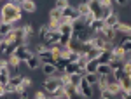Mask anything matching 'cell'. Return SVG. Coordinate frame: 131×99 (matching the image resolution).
<instances>
[{
    "instance_id": "6",
    "label": "cell",
    "mask_w": 131,
    "mask_h": 99,
    "mask_svg": "<svg viewBox=\"0 0 131 99\" xmlns=\"http://www.w3.org/2000/svg\"><path fill=\"white\" fill-rule=\"evenodd\" d=\"M119 23H121V21H119L117 12H110L108 16H105V18H103V24H105V28H112V30H114Z\"/></svg>"
},
{
    "instance_id": "17",
    "label": "cell",
    "mask_w": 131,
    "mask_h": 99,
    "mask_svg": "<svg viewBox=\"0 0 131 99\" xmlns=\"http://www.w3.org/2000/svg\"><path fill=\"white\" fill-rule=\"evenodd\" d=\"M82 77L81 73H75V75H68V85H72V87H79L82 82Z\"/></svg>"
},
{
    "instance_id": "13",
    "label": "cell",
    "mask_w": 131,
    "mask_h": 99,
    "mask_svg": "<svg viewBox=\"0 0 131 99\" xmlns=\"http://www.w3.org/2000/svg\"><path fill=\"white\" fill-rule=\"evenodd\" d=\"M114 31H115V33H122V37H126V35L131 33V24H128V23H119V24L114 28Z\"/></svg>"
},
{
    "instance_id": "1",
    "label": "cell",
    "mask_w": 131,
    "mask_h": 99,
    "mask_svg": "<svg viewBox=\"0 0 131 99\" xmlns=\"http://www.w3.org/2000/svg\"><path fill=\"white\" fill-rule=\"evenodd\" d=\"M23 16V10L19 7V2H7L2 5L0 9V23H5V24H12V23H18Z\"/></svg>"
},
{
    "instance_id": "12",
    "label": "cell",
    "mask_w": 131,
    "mask_h": 99,
    "mask_svg": "<svg viewBox=\"0 0 131 99\" xmlns=\"http://www.w3.org/2000/svg\"><path fill=\"white\" fill-rule=\"evenodd\" d=\"M98 64H108L112 61V50H101V54L96 58Z\"/></svg>"
},
{
    "instance_id": "9",
    "label": "cell",
    "mask_w": 131,
    "mask_h": 99,
    "mask_svg": "<svg viewBox=\"0 0 131 99\" xmlns=\"http://www.w3.org/2000/svg\"><path fill=\"white\" fill-rule=\"evenodd\" d=\"M63 89H65V96H67L68 99H86L81 92H79V89H77V87L67 85V87H63Z\"/></svg>"
},
{
    "instance_id": "15",
    "label": "cell",
    "mask_w": 131,
    "mask_h": 99,
    "mask_svg": "<svg viewBox=\"0 0 131 99\" xmlns=\"http://www.w3.org/2000/svg\"><path fill=\"white\" fill-rule=\"evenodd\" d=\"M26 66H28V69H39L42 66V61H40V58L39 56H33V58H30V59L25 63Z\"/></svg>"
},
{
    "instance_id": "40",
    "label": "cell",
    "mask_w": 131,
    "mask_h": 99,
    "mask_svg": "<svg viewBox=\"0 0 131 99\" xmlns=\"http://www.w3.org/2000/svg\"><path fill=\"white\" fill-rule=\"evenodd\" d=\"M115 4H117V5H121V7H122V5H126V2H124V0H117Z\"/></svg>"
},
{
    "instance_id": "18",
    "label": "cell",
    "mask_w": 131,
    "mask_h": 99,
    "mask_svg": "<svg viewBox=\"0 0 131 99\" xmlns=\"http://www.w3.org/2000/svg\"><path fill=\"white\" fill-rule=\"evenodd\" d=\"M9 80H10V71L9 68H4V69H0V85H7L9 83Z\"/></svg>"
},
{
    "instance_id": "8",
    "label": "cell",
    "mask_w": 131,
    "mask_h": 99,
    "mask_svg": "<svg viewBox=\"0 0 131 99\" xmlns=\"http://www.w3.org/2000/svg\"><path fill=\"white\" fill-rule=\"evenodd\" d=\"M77 89H79V92H81V94H82V96H84L86 99L93 97V94H94V92H93V89H94V87H93V85H89V83H88V82H86L84 78H82L81 85H79Z\"/></svg>"
},
{
    "instance_id": "25",
    "label": "cell",
    "mask_w": 131,
    "mask_h": 99,
    "mask_svg": "<svg viewBox=\"0 0 131 99\" xmlns=\"http://www.w3.org/2000/svg\"><path fill=\"white\" fill-rule=\"evenodd\" d=\"M77 10H79L81 18H86V16L89 14V7H88V2H81V4L77 5Z\"/></svg>"
},
{
    "instance_id": "34",
    "label": "cell",
    "mask_w": 131,
    "mask_h": 99,
    "mask_svg": "<svg viewBox=\"0 0 131 99\" xmlns=\"http://www.w3.org/2000/svg\"><path fill=\"white\" fill-rule=\"evenodd\" d=\"M121 49L124 50V52H128V54H131V42H128V40H122L121 44Z\"/></svg>"
},
{
    "instance_id": "5",
    "label": "cell",
    "mask_w": 131,
    "mask_h": 99,
    "mask_svg": "<svg viewBox=\"0 0 131 99\" xmlns=\"http://www.w3.org/2000/svg\"><path fill=\"white\" fill-rule=\"evenodd\" d=\"M88 7H89V12L96 18V19H103V7H101V2H98V0H89V2H88Z\"/></svg>"
},
{
    "instance_id": "43",
    "label": "cell",
    "mask_w": 131,
    "mask_h": 99,
    "mask_svg": "<svg viewBox=\"0 0 131 99\" xmlns=\"http://www.w3.org/2000/svg\"><path fill=\"white\" fill-rule=\"evenodd\" d=\"M60 99H68V97H67V96H63V97H60Z\"/></svg>"
},
{
    "instance_id": "3",
    "label": "cell",
    "mask_w": 131,
    "mask_h": 99,
    "mask_svg": "<svg viewBox=\"0 0 131 99\" xmlns=\"http://www.w3.org/2000/svg\"><path fill=\"white\" fill-rule=\"evenodd\" d=\"M79 18H81V14H79V10H77L75 5H68L67 9L61 10V23H73Z\"/></svg>"
},
{
    "instance_id": "24",
    "label": "cell",
    "mask_w": 131,
    "mask_h": 99,
    "mask_svg": "<svg viewBox=\"0 0 131 99\" xmlns=\"http://www.w3.org/2000/svg\"><path fill=\"white\" fill-rule=\"evenodd\" d=\"M98 78H100V77H98L96 73H88V75H84V80H86L89 85H93V87L98 83Z\"/></svg>"
},
{
    "instance_id": "42",
    "label": "cell",
    "mask_w": 131,
    "mask_h": 99,
    "mask_svg": "<svg viewBox=\"0 0 131 99\" xmlns=\"http://www.w3.org/2000/svg\"><path fill=\"white\" fill-rule=\"evenodd\" d=\"M21 99H28V96L26 94H21Z\"/></svg>"
},
{
    "instance_id": "41",
    "label": "cell",
    "mask_w": 131,
    "mask_h": 99,
    "mask_svg": "<svg viewBox=\"0 0 131 99\" xmlns=\"http://www.w3.org/2000/svg\"><path fill=\"white\" fill-rule=\"evenodd\" d=\"M124 40H128V42H131V33H129V35H126V37H124Z\"/></svg>"
},
{
    "instance_id": "44",
    "label": "cell",
    "mask_w": 131,
    "mask_h": 99,
    "mask_svg": "<svg viewBox=\"0 0 131 99\" xmlns=\"http://www.w3.org/2000/svg\"><path fill=\"white\" fill-rule=\"evenodd\" d=\"M2 40H4V37H0V44H2Z\"/></svg>"
},
{
    "instance_id": "37",
    "label": "cell",
    "mask_w": 131,
    "mask_h": 99,
    "mask_svg": "<svg viewBox=\"0 0 131 99\" xmlns=\"http://www.w3.org/2000/svg\"><path fill=\"white\" fill-rule=\"evenodd\" d=\"M124 73L131 75V61H126V63H124Z\"/></svg>"
},
{
    "instance_id": "31",
    "label": "cell",
    "mask_w": 131,
    "mask_h": 99,
    "mask_svg": "<svg viewBox=\"0 0 131 99\" xmlns=\"http://www.w3.org/2000/svg\"><path fill=\"white\" fill-rule=\"evenodd\" d=\"M47 50H49V47H47L46 44H37V45H35V56H40V54L47 52Z\"/></svg>"
},
{
    "instance_id": "38",
    "label": "cell",
    "mask_w": 131,
    "mask_h": 99,
    "mask_svg": "<svg viewBox=\"0 0 131 99\" xmlns=\"http://www.w3.org/2000/svg\"><path fill=\"white\" fill-rule=\"evenodd\" d=\"M5 49H7V42L2 40V44H0V52H5Z\"/></svg>"
},
{
    "instance_id": "26",
    "label": "cell",
    "mask_w": 131,
    "mask_h": 99,
    "mask_svg": "<svg viewBox=\"0 0 131 99\" xmlns=\"http://www.w3.org/2000/svg\"><path fill=\"white\" fill-rule=\"evenodd\" d=\"M7 64H9V69H12V68H19V64H23V63L12 54V56H9V59H7Z\"/></svg>"
},
{
    "instance_id": "20",
    "label": "cell",
    "mask_w": 131,
    "mask_h": 99,
    "mask_svg": "<svg viewBox=\"0 0 131 99\" xmlns=\"http://www.w3.org/2000/svg\"><path fill=\"white\" fill-rule=\"evenodd\" d=\"M96 69H98V61H96V59H89V61H88V64L84 66L86 75H88V73H96Z\"/></svg>"
},
{
    "instance_id": "28",
    "label": "cell",
    "mask_w": 131,
    "mask_h": 99,
    "mask_svg": "<svg viewBox=\"0 0 131 99\" xmlns=\"http://www.w3.org/2000/svg\"><path fill=\"white\" fill-rule=\"evenodd\" d=\"M19 47V44H16V42H10V44H7V49H5V56H12L14 52H16V49Z\"/></svg>"
},
{
    "instance_id": "21",
    "label": "cell",
    "mask_w": 131,
    "mask_h": 99,
    "mask_svg": "<svg viewBox=\"0 0 131 99\" xmlns=\"http://www.w3.org/2000/svg\"><path fill=\"white\" fill-rule=\"evenodd\" d=\"M42 73L46 75V77H54L56 75V66L54 64H42Z\"/></svg>"
},
{
    "instance_id": "4",
    "label": "cell",
    "mask_w": 131,
    "mask_h": 99,
    "mask_svg": "<svg viewBox=\"0 0 131 99\" xmlns=\"http://www.w3.org/2000/svg\"><path fill=\"white\" fill-rule=\"evenodd\" d=\"M14 56H16L21 63H26L30 58H33V56H35V52H33L28 45H19V47L16 49V52H14Z\"/></svg>"
},
{
    "instance_id": "19",
    "label": "cell",
    "mask_w": 131,
    "mask_h": 99,
    "mask_svg": "<svg viewBox=\"0 0 131 99\" xmlns=\"http://www.w3.org/2000/svg\"><path fill=\"white\" fill-rule=\"evenodd\" d=\"M60 35H73V26H72V23H61V26H60Z\"/></svg>"
},
{
    "instance_id": "10",
    "label": "cell",
    "mask_w": 131,
    "mask_h": 99,
    "mask_svg": "<svg viewBox=\"0 0 131 99\" xmlns=\"http://www.w3.org/2000/svg\"><path fill=\"white\" fill-rule=\"evenodd\" d=\"M19 7H21V10L33 14V12L37 10V4H35V2H31V0H21V2H19Z\"/></svg>"
},
{
    "instance_id": "22",
    "label": "cell",
    "mask_w": 131,
    "mask_h": 99,
    "mask_svg": "<svg viewBox=\"0 0 131 99\" xmlns=\"http://www.w3.org/2000/svg\"><path fill=\"white\" fill-rule=\"evenodd\" d=\"M112 69L108 64H98V69H96V75L98 77H107V75H110Z\"/></svg>"
},
{
    "instance_id": "39",
    "label": "cell",
    "mask_w": 131,
    "mask_h": 99,
    "mask_svg": "<svg viewBox=\"0 0 131 99\" xmlns=\"http://www.w3.org/2000/svg\"><path fill=\"white\" fill-rule=\"evenodd\" d=\"M5 94H7V92H5V87H4V85H0V97H4Z\"/></svg>"
},
{
    "instance_id": "33",
    "label": "cell",
    "mask_w": 131,
    "mask_h": 99,
    "mask_svg": "<svg viewBox=\"0 0 131 99\" xmlns=\"http://www.w3.org/2000/svg\"><path fill=\"white\" fill-rule=\"evenodd\" d=\"M30 85H31V78H30V77H25V75H23V82H21V89H23V92L28 89Z\"/></svg>"
},
{
    "instance_id": "32",
    "label": "cell",
    "mask_w": 131,
    "mask_h": 99,
    "mask_svg": "<svg viewBox=\"0 0 131 99\" xmlns=\"http://www.w3.org/2000/svg\"><path fill=\"white\" fill-rule=\"evenodd\" d=\"M70 4L67 2V0H58L56 4H54V9H58V10H63V9H67Z\"/></svg>"
},
{
    "instance_id": "2",
    "label": "cell",
    "mask_w": 131,
    "mask_h": 99,
    "mask_svg": "<svg viewBox=\"0 0 131 99\" xmlns=\"http://www.w3.org/2000/svg\"><path fill=\"white\" fill-rule=\"evenodd\" d=\"M60 87H63V85H61V82H60L58 73H56L54 77H47L46 82H44V92H46V94H51V96L60 89Z\"/></svg>"
},
{
    "instance_id": "36",
    "label": "cell",
    "mask_w": 131,
    "mask_h": 99,
    "mask_svg": "<svg viewBox=\"0 0 131 99\" xmlns=\"http://www.w3.org/2000/svg\"><path fill=\"white\" fill-rule=\"evenodd\" d=\"M33 99H47V94H46V92H42V90H37Z\"/></svg>"
},
{
    "instance_id": "14",
    "label": "cell",
    "mask_w": 131,
    "mask_h": 99,
    "mask_svg": "<svg viewBox=\"0 0 131 99\" xmlns=\"http://www.w3.org/2000/svg\"><path fill=\"white\" fill-rule=\"evenodd\" d=\"M98 35H101L103 38L107 40V42H110V44H114V40H115V37H117V33L112 30V28H105V30L101 31V33H98Z\"/></svg>"
},
{
    "instance_id": "7",
    "label": "cell",
    "mask_w": 131,
    "mask_h": 99,
    "mask_svg": "<svg viewBox=\"0 0 131 99\" xmlns=\"http://www.w3.org/2000/svg\"><path fill=\"white\" fill-rule=\"evenodd\" d=\"M58 42H60V33H58V31H47V35L42 40V44H46L47 47L58 45Z\"/></svg>"
},
{
    "instance_id": "23",
    "label": "cell",
    "mask_w": 131,
    "mask_h": 99,
    "mask_svg": "<svg viewBox=\"0 0 131 99\" xmlns=\"http://www.w3.org/2000/svg\"><path fill=\"white\" fill-rule=\"evenodd\" d=\"M108 66H110L112 73L121 71V69H124V61H110V63H108Z\"/></svg>"
},
{
    "instance_id": "16",
    "label": "cell",
    "mask_w": 131,
    "mask_h": 99,
    "mask_svg": "<svg viewBox=\"0 0 131 99\" xmlns=\"http://www.w3.org/2000/svg\"><path fill=\"white\" fill-rule=\"evenodd\" d=\"M124 50L121 49V45H114V49H112V61H122L124 59Z\"/></svg>"
},
{
    "instance_id": "27",
    "label": "cell",
    "mask_w": 131,
    "mask_h": 99,
    "mask_svg": "<svg viewBox=\"0 0 131 99\" xmlns=\"http://www.w3.org/2000/svg\"><path fill=\"white\" fill-rule=\"evenodd\" d=\"M12 30H14V26H12V24H5V23H0V37H5V35H9Z\"/></svg>"
},
{
    "instance_id": "45",
    "label": "cell",
    "mask_w": 131,
    "mask_h": 99,
    "mask_svg": "<svg viewBox=\"0 0 131 99\" xmlns=\"http://www.w3.org/2000/svg\"><path fill=\"white\" fill-rule=\"evenodd\" d=\"M100 99H107V97H103V96H100Z\"/></svg>"
},
{
    "instance_id": "30",
    "label": "cell",
    "mask_w": 131,
    "mask_h": 99,
    "mask_svg": "<svg viewBox=\"0 0 131 99\" xmlns=\"http://www.w3.org/2000/svg\"><path fill=\"white\" fill-rule=\"evenodd\" d=\"M96 85H98V90H100V92L107 90V87H108V83H107V77H100V78H98V83H96Z\"/></svg>"
},
{
    "instance_id": "35",
    "label": "cell",
    "mask_w": 131,
    "mask_h": 99,
    "mask_svg": "<svg viewBox=\"0 0 131 99\" xmlns=\"http://www.w3.org/2000/svg\"><path fill=\"white\" fill-rule=\"evenodd\" d=\"M47 31H49V28H47V24H44L40 30H39V37H40V40H44V37L47 35Z\"/></svg>"
},
{
    "instance_id": "11",
    "label": "cell",
    "mask_w": 131,
    "mask_h": 99,
    "mask_svg": "<svg viewBox=\"0 0 131 99\" xmlns=\"http://www.w3.org/2000/svg\"><path fill=\"white\" fill-rule=\"evenodd\" d=\"M89 30H91V33H93V35H98V33H101V31L105 30L103 19H94V21L89 24Z\"/></svg>"
},
{
    "instance_id": "29",
    "label": "cell",
    "mask_w": 131,
    "mask_h": 99,
    "mask_svg": "<svg viewBox=\"0 0 131 99\" xmlns=\"http://www.w3.org/2000/svg\"><path fill=\"white\" fill-rule=\"evenodd\" d=\"M49 21H61V10L51 9V12H49Z\"/></svg>"
}]
</instances>
